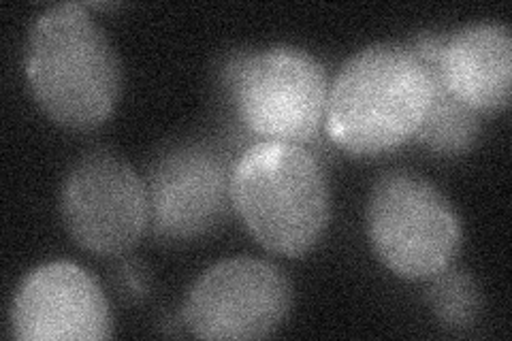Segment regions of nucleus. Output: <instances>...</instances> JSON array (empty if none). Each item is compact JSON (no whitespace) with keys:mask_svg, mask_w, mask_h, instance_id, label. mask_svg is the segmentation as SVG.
<instances>
[{"mask_svg":"<svg viewBox=\"0 0 512 341\" xmlns=\"http://www.w3.org/2000/svg\"><path fill=\"white\" fill-rule=\"evenodd\" d=\"M367 237L397 278L431 280L461 248V222L444 194L412 171L380 175L367 199Z\"/></svg>","mask_w":512,"mask_h":341,"instance_id":"39448f33","label":"nucleus"},{"mask_svg":"<svg viewBox=\"0 0 512 341\" xmlns=\"http://www.w3.org/2000/svg\"><path fill=\"white\" fill-rule=\"evenodd\" d=\"M427 303L442 327L466 331L483 312V292L468 271L446 267L431 278Z\"/></svg>","mask_w":512,"mask_h":341,"instance_id":"f8f14e48","label":"nucleus"},{"mask_svg":"<svg viewBox=\"0 0 512 341\" xmlns=\"http://www.w3.org/2000/svg\"><path fill=\"white\" fill-rule=\"evenodd\" d=\"M442 41L444 37L438 35H423L410 43L412 50L427 64L431 75V99L414 139L436 154L457 156L472 148L480 133V122L478 113L459 103L440 79L436 58Z\"/></svg>","mask_w":512,"mask_h":341,"instance_id":"9b49d317","label":"nucleus"},{"mask_svg":"<svg viewBox=\"0 0 512 341\" xmlns=\"http://www.w3.org/2000/svg\"><path fill=\"white\" fill-rule=\"evenodd\" d=\"M436 67L446 90L480 113L508 107L512 90V37L504 24L480 22L444 37Z\"/></svg>","mask_w":512,"mask_h":341,"instance_id":"9d476101","label":"nucleus"},{"mask_svg":"<svg viewBox=\"0 0 512 341\" xmlns=\"http://www.w3.org/2000/svg\"><path fill=\"white\" fill-rule=\"evenodd\" d=\"M429 99L431 75L412 45H370L329 86L327 137L350 156L387 154L414 139Z\"/></svg>","mask_w":512,"mask_h":341,"instance_id":"f257e3e1","label":"nucleus"},{"mask_svg":"<svg viewBox=\"0 0 512 341\" xmlns=\"http://www.w3.org/2000/svg\"><path fill=\"white\" fill-rule=\"evenodd\" d=\"M231 203L261 246L303 256L323 237L331 197L320 162L295 143L259 141L231 167Z\"/></svg>","mask_w":512,"mask_h":341,"instance_id":"7ed1b4c3","label":"nucleus"},{"mask_svg":"<svg viewBox=\"0 0 512 341\" xmlns=\"http://www.w3.org/2000/svg\"><path fill=\"white\" fill-rule=\"evenodd\" d=\"M60 216L79 248L96 256H120L148 231V188L122 156L92 150L64 177Z\"/></svg>","mask_w":512,"mask_h":341,"instance_id":"423d86ee","label":"nucleus"},{"mask_svg":"<svg viewBox=\"0 0 512 341\" xmlns=\"http://www.w3.org/2000/svg\"><path fill=\"white\" fill-rule=\"evenodd\" d=\"M150 226L163 241H192L210 235L227 220L231 167L201 143L173 145L148 173Z\"/></svg>","mask_w":512,"mask_h":341,"instance_id":"6e6552de","label":"nucleus"},{"mask_svg":"<svg viewBox=\"0 0 512 341\" xmlns=\"http://www.w3.org/2000/svg\"><path fill=\"white\" fill-rule=\"evenodd\" d=\"M26 77L45 116L71 131L101 126L114 111L122 86L114 45L79 3L47 9L32 24Z\"/></svg>","mask_w":512,"mask_h":341,"instance_id":"f03ea898","label":"nucleus"},{"mask_svg":"<svg viewBox=\"0 0 512 341\" xmlns=\"http://www.w3.org/2000/svg\"><path fill=\"white\" fill-rule=\"evenodd\" d=\"M11 335L22 341H101L114 335L99 282L75 263L30 271L11 303Z\"/></svg>","mask_w":512,"mask_h":341,"instance_id":"1a4fd4ad","label":"nucleus"},{"mask_svg":"<svg viewBox=\"0 0 512 341\" xmlns=\"http://www.w3.org/2000/svg\"><path fill=\"white\" fill-rule=\"evenodd\" d=\"M293 307V286L267 261L227 258L201 273L184 303V324L199 339H263Z\"/></svg>","mask_w":512,"mask_h":341,"instance_id":"0eeeda50","label":"nucleus"},{"mask_svg":"<svg viewBox=\"0 0 512 341\" xmlns=\"http://www.w3.org/2000/svg\"><path fill=\"white\" fill-rule=\"evenodd\" d=\"M222 88L239 122L261 141L303 145L327 118V71L299 47L231 56L222 67Z\"/></svg>","mask_w":512,"mask_h":341,"instance_id":"20e7f679","label":"nucleus"}]
</instances>
